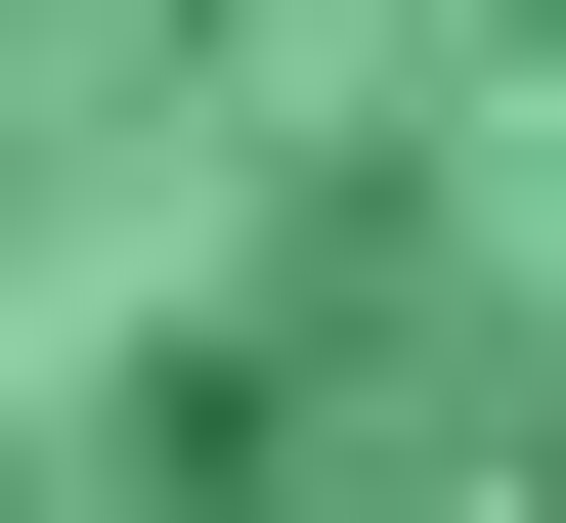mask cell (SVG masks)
Here are the masks:
<instances>
[{
  "label": "cell",
  "instance_id": "1",
  "mask_svg": "<svg viewBox=\"0 0 566 523\" xmlns=\"http://www.w3.org/2000/svg\"><path fill=\"white\" fill-rule=\"evenodd\" d=\"M0 523H566V0H0Z\"/></svg>",
  "mask_w": 566,
  "mask_h": 523
}]
</instances>
